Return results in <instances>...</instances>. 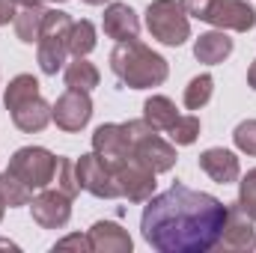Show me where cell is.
I'll return each mask as SVG.
<instances>
[{"label":"cell","instance_id":"2e32d148","mask_svg":"<svg viewBox=\"0 0 256 253\" xmlns=\"http://www.w3.org/2000/svg\"><path fill=\"white\" fill-rule=\"evenodd\" d=\"M194 54H196L200 63H208V66L224 63V60L232 54V39H230L224 30H212V33H206V36L196 39Z\"/></svg>","mask_w":256,"mask_h":253},{"label":"cell","instance_id":"f1b7e54d","mask_svg":"<svg viewBox=\"0 0 256 253\" xmlns=\"http://www.w3.org/2000/svg\"><path fill=\"white\" fill-rule=\"evenodd\" d=\"M66 248L92 250V244H90V236H68V238H63V242H57V248H54V250H66Z\"/></svg>","mask_w":256,"mask_h":253},{"label":"cell","instance_id":"e575fe53","mask_svg":"<svg viewBox=\"0 0 256 253\" xmlns=\"http://www.w3.org/2000/svg\"><path fill=\"white\" fill-rule=\"evenodd\" d=\"M57 3H66V0H57Z\"/></svg>","mask_w":256,"mask_h":253},{"label":"cell","instance_id":"d6a6232c","mask_svg":"<svg viewBox=\"0 0 256 253\" xmlns=\"http://www.w3.org/2000/svg\"><path fill=\"white\" fill-rule=\"evenodd\" d=\"M84 3H90V6H102V3H108V0H84Z\"/></svg>","mask_w":256,"mask_h":253},{"label":"cell","instance_id":"f546056e","mask_svg":"<svg viewBox=\"0 0 256 253\" xmlns=\"http://www.w3.org/2000/svg\"><path fill=\"white\" fill-rule=\"evenodd\" d=\"M15 21V0H0V27Z\"/></svg>","mask_w":256,"mask_h":253},{"label":"cell","instance_id":"7c38bea8","mask_svg":"<svg viewBox=\"0 0 256 253\" xmlns=\"http://www.w3.org/2000/svg\"><path fill=\"white\" fill-rule=\"evenodd\" d=\"M214 248H224V250H250V248H256L254 220L242 208H230L224 232H220V238H218Z\"/></svg>","mask_w":256,"mask_h":253},{"label":"cell","instance_id":"52a82bcc","mask_svg":"<svg viewBox=\"0 0 256 253\" xmlns=\"http://www.w3.org/2000/svg\"><path fill=\"white\" fill-rule=\"evenodd\" d=\"M74 173H78V185L96 196H120V188L114 182V170L104 158H98L96 152L92 155H80V161L74 164Z\"/></svg>","mask_w":256,"mask_h":253},{"label":"cell","instance_id":"1f68e13d","mask_svg":"<svg viewBox=\"0 0 256 253\" xmlns=\"http://www.w3.org/2000/svg\"><path fill=\"white\" fill-rule=\"evenodd\" d=\"M15 3H21V6H42V0H15Z\"/></svg>","mask_w":256,"mask_h":253},{"label":"cell","instance_id":"30bf717a","mask_svg":"<svg viewBox=\"0 0 256 253\" xmlns=\"http://www.w3.org/2000/svg\"><path fill=\"white\" fill-rule=\"evenodd\" d=\"M206 21L220 27V30L244 33V30H250L256 24V9L250 3H244V0H214L208 15H206Z\"/></svg>","mask_w":256,"mask_h":253},{"label":"cell","instance_id":"7402d4cb","mask_svg":"<svg viewBox=\"0 0 256 253\" xmlns=\"http://www.w3.org/2000/svg\"><path fill=\"white\" fill-rule=\"evenodd\" d=\"M0 194H3V200H6V206H27V202L33 200V190L27 188L18 176H12L9 170L0 176Z\"/></svg>","mask_w":256,"mask_h":253},{"label":"cell","instance_id":"8992f818","mask_svg":"<svg viewBox=\"0 0 256 253\" xmlns=\"http://www.w3.org/2000/svg\"><path fill=\"white\" fill-rule=\"evenodd\" d=\"M114 170V182H116V188L122 196H128L131 202H143V200H149V194L155 190V170H149L143 161H137L134 155L126 158V161H120L116 167H110Z\"/></svg>","mask_w":256,"mask_h":253},{"label":"cell","instance_id":"4dcf8cb0","mask_svg":"<svg viewBox=\"0 0 256 253\" xmlns=\"http://www.w3.org/2000/svg\"><path fill=\"white\" fill-rule=\"evenodd\" d=\"M248 84H250V90H256V60L250 66V72H248Z\"/></svg>","mask_w":256,"mask_h":253},{"label":"cell","instance_id":"4316f807","mask_svg":"<svg viewBox=\"0 0 256 253\" xmlns=\"http://www.w3.org/2000/svg\"><path fill=\"white\" fill-rule=\"evenodd\" d=\"M236 146L242 149V152H248V155H256V120H248V122H242V126L236 128Z\"/></svg>","mask_w":256,"mask_h":253},{"label":"cell","instance_id":"7a4b0ae2","mask_svg":"<svg viewBox=\"0 0 256 253\" xmlns=\"http://www.w3.org/2000/svg\"><path fill=\"white\" fill-rule=\"evenodd\" d=\"M110 66L116 72V78L134 86V90H146V86H158L167 78V63L164 57H158L155 51H149L146 45H140L137 39L120 42L116 51L110 54Z\"/></svg>","mask_w":256,"mask_h":253},{"label":"cell","instance_id":"484cf974","mask_svg":"<svg viewBox=\"0 0 256 253\" xmlns=\"http://www.w3.org/2000/svg\"><path fill=\"white\" fill-rule=\"evenodd\" d=\"M238 208L256 220V170H250L248 176H244V182H242V190H238Z\"/></svg>","mask_w":256,"mask_h":253},{"label":"cell","instance_id":"8fae6325","mask_svg":"<svg viewBox=\"0 0 256 253\" xmlns=\"http://www.w3.org/2000/svg\"><path fill=\"white\" fill-rule=\"evenodd\" d=\"M92 149L110 167H116L120 161L131 158V140H128V134L122 126H102L92 134Z\"/></svg>","mask_w":256,"mask_h":253},{"label":"cell","instance_id":"ac0fdd59","mask_svg":"<svg viewBox=\"0 0 256 253\" xmlns=\"http://www.w3.org/2000/svg\"><path fill=\"white\" fill-rule=\"evenodd\" d=\"M42 21H45V9L42 6H24L21 12H15V33L21 42L33 45L42 36Z\"/></svg>","mask_w":256,"mask_h":253},{"label":"cell","instance_id":"836d02e7","mask_svg":"<svg viewBox=\"0 0 256 253\" xmlns=\"http://www.w3.org/2000/svg\"><path fill=\"white\" fill-rule=\"evenodd\" d=\"M3 206H6V200H3V194H0V218H3Z\"/></svg>","mask_w":256,"mask_h":253},{"label":"cell","instance_id":"83f0119b","mask_svg":"<svg viewBox=\"0 0 256 253\" xmlns=\"http://www.w3.org/2000/svg\"><path fill=\"white\" fill-rule=\"evenodd\" d=\"M212 3H214V0H182V9H185L188 15H194V18H202V21H206Z\"/></svg>","mask_w":256,"mask_h":253},{"label":"cell","instance_id":"ffe728a7","mask_svg":"<svg viewBox=\"0 0 256 253\" xmlns=\"http://www.w3.org/2000/svg\"><path fill=\"white\" fill-rule=\"evenodd\" d=\"M66 86L90 92L92 86H98V68L84 57H74V63H68V68H66Z\"/></svg>","mask_w":256,"mask_h":253},{"label":"cell","instance_id":"ba28073f","mask_svg":"<svg viewBox=\"0 0 256 253\" xmlns=\"http://www.w3.org/2000/svg\"><path fill=\"white\" fill-rule=\"evenodd\" d=\"M51 116L63 131H80L92 116V102H90V96L84 90H68L51 108Z\"/></svg>","mask_w":256,"mask_h":253},{"label":"cell","instance_id":"5bb4252c","mask_svg":"<svg viewBox=\"0 0 256 253\" xmlns=\"http://www.w3.org/2000/svg\"><path fill=\"white\" fill-rule=\"evenodd\" d=\"M200 170L208 173L218 185H230L238 179V158L230 149H206L200 155Z\"/></svg>","mask_w":256,"mask_h":253},{"label":"cell","instance_id":"d4e9b609","mask_svg":"<svg viewBox=\"0 0 256 253\" xmlns=\"http://www.w3.org/2000/svg\"><path fill=\"white\" fill-rule=\"evenodd\" d=\"M167 134H170V140L176 146H188L200 134V120L196 116H176V122L167 128Z\"/></svg>","mask_w":256,"mask_h":253},{"label":"cell","instance_id":"d6986e66","mask_svg":"<svg viewBox=\"0 0 256 253\" xmlns=\"http://www.w3.org/2000/svg\"><path fill=\"white\" fill-rule=\"evenodd\" d=\"M143 110H146V122L155 128V131H167V128L176 122V104L167 98V96H152L146 104H143Z\"/></svg>","mask_w":256,"mask_h":253},{"label":"cell","instance_id":"277c9868","mask_svg":"<svg viewBox=\"0 0 256 253\" xmlns=\"http://www.w3.org/2000/svg\"><path fill=\"white\" fill-rule=\"evenodd\" d=\"M146 27L164 45H182L191 36L188 15H185L182 3H176V0H155V3H149V9H146Z\"/></svg>","mask_w":256,"mask_h":253},{"label":"cell","instance_id":"cb8c5ba5","mask_svg":"<svg viewBox=\"0 0 256 253\" xmlns=\"http://www.w3.org/2000/svg\"><path fill=\"white\" fill-rule=\"evenodd\" d=\"M212 74H196L191 84H188V90H185V108L188 110H200L208 98H212Z\"/></svg>","mask_w":256,"mask_h":253},{"label":"cell","instance_id":"603a6c76","mask_svg":"<svg viewBox=\"0 0 256 253\" xmlns=\"http://www.w3.org/2000/svg\"><path fill=\"white\" fill-rule=\"evenodd\" d=\"M33 96H39V84H36V78H33V74H18V78L9 84V90H6V108L12 110L15 104L27 102V98H33Z\"/></svg>","mask_w":256,"mask_h":253},{"label":"cell","instance_id":"44dd1931","mask_svg":"<svg viewBox=\"0 0 256 253\" xmlns=\"http://www.w3.org/2000/svg\"><path fill=\"white\" fill-rule=\"evenodd\" d=\"M92 48H96V27L90 21L72 24V30H68V51L74 57H86Z\"/></svg>","mask_w":256,"mask_h":253},{"label":"cell","instance_id":"3957f363","mask_svg":"<svg viewBox=\"0 0 256 253\" xmlns=\"http://www.w3.org/2000/svg\"><path fill=\"white\" fill-rule=\"evenodd\" d=\"M72 18L66 12H45L42 21V36H39V66L45 74H57L66 63V51H68V30H72Z\"/></svg>","mask_w":256,"mask_h":253},{"label":"cell","instance_id":"6da1fadb","mask_svg":"<svg viewBox=\"0 0 256 253\" xmlns=\"http://www.w3.org/2000/svg\"><path fill=\"white\" fill-rule=\"evenodd\" d=\"M226 214L230 208L212 194L173 185L146 202L140 230L161 253H202L218 244Z\"/></svg>","mask_w":256,"mask_h":253},{"label":"cell","instance_id":"e0dca14e","mask_svg":"<svg viewBox=\"0 0 256 253\" xmlns=\"http://www.w3.org/2000/svg\"><path fill=\"white\" fill-rule=\"evenodd\" d=\"M90 244H92V250H131L128 232L110 220H98L90 230Z\"/></svg>","mask_w":256,"mask_h":253},{"label":"cell","instance_id":"4fadbf2b","mask_svg":"<svg viewBox=\"0 0 256 253\" xmlns=\"http://www.w3.org/2000/svg\"><path fill=\"white\" fill-rule=\"evenodd\" d=\"M104 33L116 42H131L140 33V21L128 3H110L104 9Z\"/></svg>","mask_w":256,"mask_h":253},{"label":"cell","instance_id":"9c48e42d","mask_svg":"<svg viewBox=\"0 0 256 253\" xmlns=\"http://www.w3.org/2000/svg\"><path fill=\"white\" fill-rule=\"evenodd\" d=\"M30 208H33V220L45 230H60L66 226L68 214H72V196L66 190L54 188L39 194L36 200H30Z\"/></svg>","mask_w":256,"mask_h":253},{"label":"cell","instance_id":"9a60e30c","mask_svg":"<svg viewBox=\"0 0 256 253\" xmlns=\"http://www.w3.org/2000/svg\"><path fill=\"white\" fill-rule=\"evenodd\" d=\"M54 116H51V104L42 98V96H33V98H27V102H21V104H15L12 108V122L21 128V131H42V128L48 126Z\"/></svg>","mask_w":256,"mask_h":253},{"label":"cell","instance_id":"5b68a950","mask_svg":"<svg viewBox=\"0 0 256 253\" xmlns=\"http://www.w3.org/2000/svg\"><path fill=\"white\" fill-rule=\"evenodd\" d=\"M6 170L12 176H18L30 190L48 188L54 182V173H57V158L42 146H27V149L15 152V158L9 161Z\"/></svg>","mask_w":256,"mask_h":253}]
</instances>
